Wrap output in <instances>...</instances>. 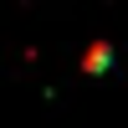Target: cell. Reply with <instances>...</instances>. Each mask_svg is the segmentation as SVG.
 Instances as JSON below:
<instances>
[{"instance_id": "1", "label": "cell", "mask_w": 128, "mask_h": 128, "mask_svg": "<svg viewBox=\"0 0 128 128\" xmlns=\"http://www.w3.org/2000/svg\"><path fill=\"white\" fill-rule=\"evenodd\" d=\"M108 62H113V51H108V46L98 41V46H92L87 56H82V67H87V72H108Z\"/></svg>"}]
</instances>
